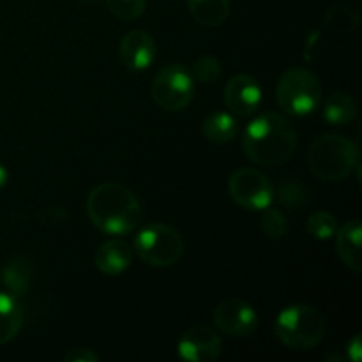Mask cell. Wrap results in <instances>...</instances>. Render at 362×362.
<instances>
[{"mask_svg":"<svg viewBox=\"0 0 362 362\" xmlns=\"http://www.w3.org/2000/svg\"><path fill=\"white\" fill-rule=\"evenodd\" d=\"M7 180H9V172H7L6 166L0 163V189H4V187H6Z\"/></svg>","mask_w":362,"mask_h":362,"instance_id":"f1b7e54d","label":"cell"},{"mask_svg":"<svg viewBox=\"0 0 362 362\" xmlns=\"http://www.w3.org/2000/svg\"><path fill=\"white\" fill-rule=\"evenodd\" d=\"M202 133H204L205 140L223 145L235 140L237 133H239V126H237V120L232 113L212 112L204 119Z\"/></svg>","mask_w":362,"mask_h":362,"instance_id":"e0dca14e","label":"cell"},{"mask_svg":"<svg viewBox=\"0 0 362 362\" xmlns=\"http://www.w3.org/2000/svg\"><path fill=\"white\" fill-rule=\"evenodd\" d=\"M88 2H95V0H88Z\"/></svg>","mask_w":362,"mask_h":362,"instance_id":"f546056e","label":"cell"},{"mask_svg":"<svg viewBox=\"0 0 362 362\" xmlns=\"http://www.w3.org/2000/svg\"><path fill=\"white\" fill-rule=\"evenodd\" d=\"M221 352L223 341L219 334L205 325L187 329L177 343V356L186 362H214Z\"/></svg>","mask_w":362,"mask_h":362,"instance_id":"30bf717a","label":"cell"},{"mask_svg":"<svg viewBox=\"0 0 362 362\" xmlns=\"http://www.w3.org/2000/svg\"><path fill=\"white\" fill-rule=\"evenodd\" d=\"M336 250L343 264L354 272H359L362 269V255H361V239L362 228L359 219L345 223L341 228L336 232Z\"/></svg>","mask_w":362,"mask_h":362,"instance_id":"5bb4252c","label":"cell"},{"mask_svg":"<svg viewBox=\"0 0 362 362\" xmlns=\"http://www.w3.org/2000/svg\"><path fill=\"white\" fill-rule=\"evenodd\" d=\"M151 94L156 105L165 112H182L194 98L193 74L184 64H168L152 80Z\"/></svg>","mask_w":362,"mask_h":362,"instance_id":"52a82bcc","label":"cell"},{"mask_svg":"<svg viewBox=\"0 0 362 362\" xmlns=\"http://www.w3.org/2000/svg\"><path fill=\"white\" fill-rule=\"evenodd\" d=\"M346 357L352 362H361L362 359V339L361 334H354V338L346 343Z\"/></svg>","mask_w":362,"mask_h":362,"instance_id":"83f0119b","label":"cell"},{"mask_svg":"<svg viewBox=\"0 0 362 362\" xmlns=\"http://www.w3.org/2000/svg\"><path fill=\"white\" fill-rule=\"evenodd\" d=\"M274 334L288 349L313 350L324 339L325 320L310 304H290L276 317Z\"/></svg>","mask_w":362,"mask_h":362,"instance_id":"277c9868","label":"cell"},{"mask_svg":"<svg viewBox=\"0 0 362 362\" xmlns=\"http://www.w3.org/2000/svg\"><path fill=\"white\" fill-rule=\"evenodd\" d=\"M311 173L325 182L349 179L359 168V148L350 138L341 134H325L317 138L308 151Z\"/></svg>","mask_w":362,"mask_h":362,"instance_id":"3957f363","label":"cell"},{"mask_svg":"<svg viewBox=\"0 0 362 362\" xmlns=\"http://www.w3.org/2000/svg\"><path fill=\"white\" fill-rule=\"evenodd\" d=\"M66 362H99V356L90 349H73L64 356Z\"/></svg>","mask_w":362,"mask_h":362,"instance_id":"4316f807","label":"cell"},{"mask_svg":"<svg viewBox=\"0 0 362 362\" xmlns=\"http://www.w3.org/2000/svg\"><path fill=\"white\" fill-rule=\"evenodd\" d=\"M187 7L204 27H219L230 14V0H187Z\"/></svg>","mask_w":362,"mask_h":362,"instance_id":"d6986e66","label":"cell"},{"mask_svg":"<svg viewBox=\"0 0 362 362\" xmlns=\"http://www.w3.org/2000/svg\"><path fill=\"white\" fill-rule=\"evenodd\" d=\"M306 232L315 240H331L338 232V219L327 211H315L308 218Z\"/></svg>","mask_w":362,"mask_h":362,"instance_id":"44dd1931","label":"cell"},{"mask_svg":"<svg viewBox=\"0 0 362 362\" xmlns=\"http://www.w3.org/2000/svg\"><path fill=\"white\" fill-rule=\"evenodd\" d=\"M214 325L230 338H247L258 327V313L247 300L225 299L216 306Z\"/></svg>","mask_w":362,"mask_h":362,"instance_id":"9c48e42d","label":"cell"},{"mask_svg":"<svg viewBox=\"0 0 362 362\" xmlns=\"http://www.w3.org/2000/svg\"><path fill=\"white\" fill-rule=\"evenodd\" d=\"M264 92L255 76L239 73L226 81L225 103L226 108L237 117H251L260 110Z\"/></svg>","mask_w":362,"mask_h":362,"instance_id":"8fae6325","label":"cell"},{"mask_svg":"<svg viewBox=\"0 0 362 362\" xmlns=\"http://www.w3.org/2000/svg\"><path fill=\"white\" fill-rule=\"evenodd\" d=\"M32 274H34V267L27 258H11L2 269V283L9 290L11 296L20 299V297L27 296L28 288H30Z\"/></svg>","mask_w":362,"mask_h":362,"instance_id":"9a60e30c","label":"cell"},{"mask_svg":"<svg viewBox=\"0 0 362 362\" xmlns=\"http://www.w3.org/2000/svg\"><path fill=\"white\" fill-rule=\"evenodd\" d=\"M23 327V308L11 293L0 292V345L13 341Z\"/></svg>","mask_w":362,"mask_h":362,"instance_id":"2e32d148","label":"cell"},{"mask_svg":"<svg viewBox=\"0 0 362 362\" xmlns=\"http://www.w3.org/2000/svg\"><path fill=\"white\" fill-rule=\"evenodd\" d=\"M191 74L194 80L202 81V83H214L223 74L221 62L212 55H202L200 59L194 60Z\"/></svg>","mask_w":362,"mask_h":362,"instance_id":"cb8c5ba5","label":"cell"},{"mask_svg":"<svg viewBox=\"0 0 362 362\" xmlns=\"http://www.w3.org/2000/svg\"><path fill=\"white\" fill-rule=\"evenodd\" d=\"M274 198H278L283 207L288 209H303L310 200L308 187L296 179H285L278 184V189L274 187Z\"/></svg>","mask_w":362,"mask_h":362,"instance_id":"ffe728a7","label":"cell"},{"mask_svg":"<svg viewBox=\"0 0 362 362\" xmlns=\"http://www.w3.org/2000/svg\"><path fill=\"white\" fill-rule=\"evenodd\" d=\"M133 247L124 239H110L98 247L94 264L99 272L106 276H119L129 269L133 262Z\"/></svg>","mask_w":362,"mask_h":362,"instance_id":"4fadbf2b","label":"cell"},{"mask_svg":"<svg viewBox=\"0 0 362 362\" xmlns=\"http://www.w3.org/2000/svg\"><path fill=\"white\" fill-rule=\"evenodd\" d=\"M260 219V226L265 232V235L271 237V239H283L288 232V221H286V216L283 214L279 209L269 205L267 209H264Z\"/></svg>","mask_w":362,"mask_h":362,"instance_id":"7402d4cb","label":"cell"},{"mask_svg":"<svg viewBox=\"0 0 362 362\" xmlns=\"http://www.w3.org/2000/svg\"><path fill=\"white\" fill-rule=\"evenodd\" d=\"M134 253L152 267H172L182 258L184 239L177 228L166 223H151L134 237Z\"/></svg>","mask_w":362,"mask_h":362,"instance_id":"8992f818","label":"cell"},{"mask_svg":"<svg viewBox=\"0 0 362 362\" xmlns=\"http://www.w3.org/2000/svg\"><path fill=\"white\" fill-rule=\"evenodd\" d=\"M119 55L129 71L140 73L148 69L156 59V42L148 32L131 30L120 39Z\"/></svg>","mask_w":362,"mask_h":362,"instance_id":"7c38bea8","label":"cell"},{"mask_svg":"<svg viewBox=\"0 0 362 362\" xmlns=\"http://www.w3.org/2000/svg\"><path fill=\"white\" fill-rule=\"evenodd\" d=\"M87 214L92 225L106 235H126L141 221L136 194L117 182H103L88 193Z\"/></svg>","mask_w":362,"mask_h":362,"instance_id":"7a4b0ae2","label":"cell"},{"mask_svg":"<svg viewBox=\"0 0 362 362\" xmlns=\"http://www.w3.org/2000/svg\"><path fill=\"white\" fill-rule=\"evenodd\" d=\"M243 148L255 165L276 168L292 159L297 148V129L281 113L265 112L247 124Z\"/></svg>","mask_w":362,"mask_h":362,"instance_id":"6da1fadb","label":"cell"},{"mask_svg":"<svg viewBox=\"0 0 362 362\" xmlns=\"http://www.w3.org/2000/svg\"><path fill=\"white\" fill-rule=\"evenodd\" d=\"M276 101L288 115H311L322 103L320 80L306 67L286 69L276 85Z\"/></svg>","mask_w":362,"mask_h":362,"instance_id":"5b68a950","label":"cell"},{"mask_svg":"<svg viewBox=\"0 0 362 362\" xmlns=\"http://www.w3.org/2000/svg\"><path fill=\"white\" fill-rule=\"evenodd\" d=\"M359 23V14L352 9V7L346 6H336L329 9V13L325 14V25L329 28H334V30L349 32L354 30Z\"/></svg>","mask_w":362,"mask_h":362,"instance_id":"603a6c76","label":"cell"},{"mask_svg":"<svg viewBox=\"0 0 362 362\" xmlns=\"http://www.w3.org/2000/svg\"><path fill=\"white\" fill-rule=\"evenodd\" d=\"M110 13L122 21H134L145 13L147 0H105Z\"/></svg>","mask_w":362,"mask_h":362,"instance_id":"d4e9b609","label":"cell"},{"mask_svg":"<svg viewBox=\"0 0 362 362\" xmlns=\"http://www.w3.org/2000/svg\"><path fill=\"white\" fill-rule=\"evenodd\" d=\"M230 198L244 211L260 212L272 205L274 184L257 168H239L228 179Z\"/></svg>","mask_w":362,"mask_h":362,"instance_id":"ba28073f","label":"cell"},{"mask_svg":"<svg viewBox=\"0 0 362 362\" xmlns=\"http://www.w3.org/2000/svg\"><path fill=\"white\" fill-rule=\"evenodd\" d=\"M324 119L331 126H346L357 117V103L349 92L338 90L324 101Z\"/></svg>","mask_w":362,"mask_h":362,"instance_id":"ac0fdd59","label":"cell"},{"mask_svg":"<svg viewBox=\"0 0 362 362\" xmlns=\"http://www.w3.org/2000/svg\"><path fill=\"white\" fill-rule=\"evenodd\" d=\"M39 218H41V223H45V225L55 226L67 221V212H64L60 207H46L39 212Z\"/></svg>","mask_w":362,"mask_h":362,"instance_id":"484cf974","label":"cell"}]
</instances>
